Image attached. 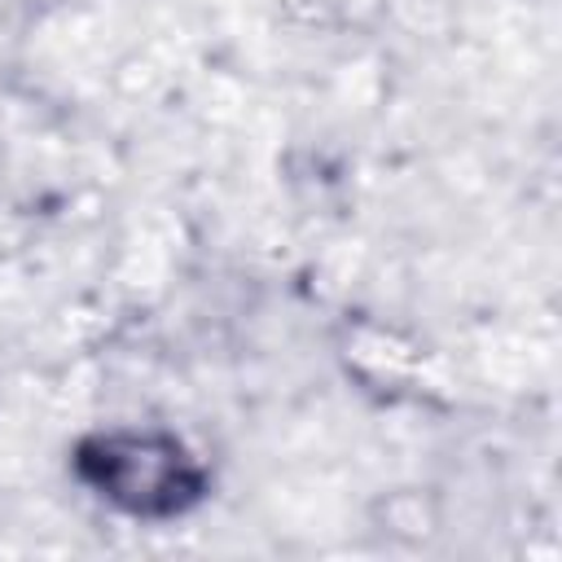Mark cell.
Listing matches in <instances>:
<instances>
[{
  "instance_id": "obj_1",
  "label": "cell",
  "mask_w": 562,
  "mask_h": 562,
  "mask_svg": "<svg viewBox=\"0 0 562 562\" xmlns=\"http://www.w3.org/2000/svg\"><path fill=\"white\" fill-rule=\"evenodd\" d=\"M75 470L92 496L132 518H180L206 492V470L180 435L154 426H110L79 443Z\"/></svg>"
}]
</instances>
